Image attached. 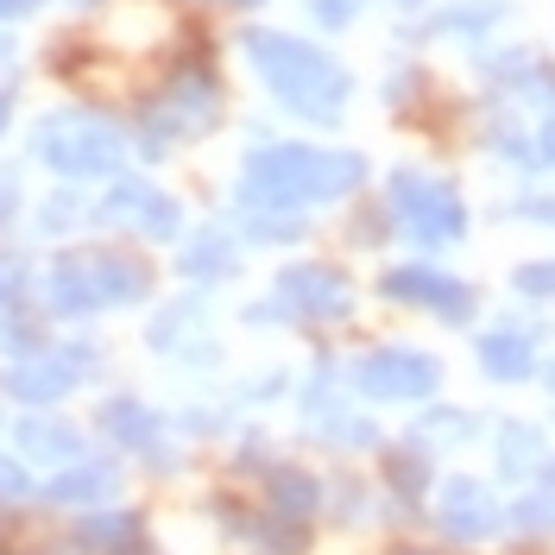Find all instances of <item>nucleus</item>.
I'll return each instance as SVG.
<instances>
[{
    "label": "nucleus",
    "instance_id": "1",
    "mask_svg": "<svg viewBox=\"0 0 555 555\" xmlns=\"http://www.w3.org/2000/svg\"><path fill=\"white\" fill-rule=\"evenodd\" d=\"M366 152L353 145H304V139H266L253 145L241 165V190L234 203H266V208H297V215H315V208L353 203L366 190Z\"/></svg>",
    "mask_w": 555,
    "mask_h": 555
},
{
    "label": "nucleus",
    "instance_id": "2",
    "mask_svg": "<svg viewBox=\"0 0 555 555\" xmlns=\"http://www.w3.org/2000/svg\"><path fill=\"white\" fill-rule=\"evenodd\" d=\"M241 51L253 76L266 82V95H272L284 114H297V120H310V127H341L347 107H353V69L335 57V51H322L315 38H297V33H278V26H246L241 33Z\"/></svg>",
    "mask_w": 555,
    "mask_h": 555
},
{
    "label": "nucleus",
    "instance_id": "3",
    "mask_svg": "<svg viewBox=\"0 0 555 555\" xmlns=\"http://www.w3.org/2000/svg\"><path fill=\"white\" fill-rule=\"evenodd\" d=\"M385 208H391L398 241L423 259H442L474 234V208L461 196V183L429 171V165H391L385 171Z\"/></svg>",
    "mask_w": 555,
    "mask_h": 555
},
{
    "label": "nucleus",
    "instance_id": "4",
    "mask_svg": "<svg viewBox=\"0 0 555 555\" xmlns=\"http://www.w3.org/2000/svg\"><path fill=\"white\" fill-rule=\"evenodd\" d=\"M133 152V133L102 114V107H51L33 127V158L44 171L69 177V183H89V177H120Z\"/></svg>",
    "mask_w": 555,
    "mask_h": 555
},
{
    "label": "nucleus",
    "instance_id": "5",
    "mask_svg": "<svg viewBox=\"0 0 555 555\" xmlns=\"http://www.w3.org/2000/svg\"><path fill=\"white\" fill-rule=\"evenodd\" d=\"M221 127V76L208 64H183L165 76V89L152 95V102L139 107V127H133V152L145 165H158L171 145L183 139H203Z\"/></svg>",
    "mask_w": 555,
    "mask_h": 555
},
{
    "label": "nucleus",
    "instance_id": "6",
    "mask_svg": "<svg viewBox=\"0 0 555 555\" xmlns=\"http://www.w3.org/2000/svg\"><path fill=\"white\" fill-rule=\"evenodd\" d=\"M89 379H102V347L95 341H44L38 353L0 366V398H13L20 411H44V404H64L69 391H82Z\"/></svg>",
    "mask_w": 555,
    "mask_h": 555
},
{
    "label": "nucleus",
    "instance_id": "7",
    "mask_svg": "<svg viewBox=\"0 0 555 555\" xmlns=\"http://www.w3.org/2000/svg\"><path fill=\"white\" fill-rule=\"evenodd\" d=\"M347 385L366 404H429L442 398V360L411 341H379L360 360H347Z\"/></svg>",
    "mask_w": 555,
    "mask_h": 555
},
{
    "label": "nucleus",
    "instance_id": "8",
    "mask_svg": "<svg viewBox=\"0 0 555 555\" xmlns=\"http://www.w3.org/2000/svg\"><path fill=\"white\" fill-rule=\"evenodd\" d=\"M379 297L391 310H416V315H436V322H449V328H467L474 315H480V291L467 284L461 272H449L442 259H398V266H385L379 272Z\"/></svg>",
    "mask_w": 555,
    "mask_h": 555
},
{
    "label": "nucleus",
    "instance_id": "9",
    "mask_svg": "<svg viewBox=\"0 0 555 555\" xmlns=\"http://www.w3.org/2000/svg\"><path fill=\"white\" fill-rule=\"evenodd\" d=\"M304 429L335 454H379L385 449V429L373 423L366 398H360V391L347 385V373H335V366H322V373L304 385Z\"/></svg>",
    "mask_w": 555,
    "mask_h": 555
},
{
    "label": "nucleus",
    "instance_id": "10",
    "mask_svg": "<svg viewBox=\"0 0 555 555\" xmlns=\"http://www.w3.org/2000/svg\"><path fill=\"white\" fill-rule=\"evenodd\" d=\"M272 291L291 304L297 328H347L360 315V284L335 259H291V266H278Z\"/></svg>",
    "mask_w": 555,
    "mask_h": 555
},
{
    "label": "nucleus",
    "instance_id": "11",
    "mask_svg": "<svg viewBox=\"0 0 555 555\" xmlns=\"http://www.w3.org/2000/svg\"><path fill=\"white\" fill-rule=\"evenodd\" d=\"M429 530L454 550H480L492 537H505V499L480 474H449L429 492Z\"/></svg>",
    "mask_w": 555,
    "mask_h": 555
},
{
    "label": "nucleus",
    "instance_id": "12",
    "mask_svg": "<svg viewBox=\"0 0 555 555\" xmlns=\"http://www.w3.org/2000/svg\"><path fill=\"white\" fill-rule=\"evenodd\" d=\"M474 76L486 82L492 102L518 107V114H550L555 107V57L537 44H480Z\"/></svg>",
    "mask_w": 555,
    "mask_h": 555
},
{
    "label": "nucleus",
    "instance_id": "13",
    "mask_svg": "<svg viewBox=\"0 0 555 555\" xmlns=\"http://www.w3.org/2000/svg\"><path fill=\"white\" fill-rule=\"evenodd\" d=\"M543 341H550L543 315H505L474 335V366L492 385H530L543 373Z\"/></svg>",
    "mask_w": 555,
    "mask_h": 555
},
{
    "label": "nucleus",
    "instance_id": "14",
    "mask_svg": "<svg viewBox=\"0 0 555 555\" xmlns=\"http://www.w3.org/2000/svg\"><path fill=\"white\" fill-rule=\"evenodd\" d=\"M38 499L51 512H95L120 499V461L114 454H76L64 467H51V480L38 486Z\"/></svg>",
    "mask_w": 555,
    "mask_h": 555
},
{
    "label": "nucleus",
    "instance_id": "15",
    "mask_svg": "<svg viewBox=\"0 0 555 555\" xmlns=\"http://www.w3.org/2000/svg\"><path fill=\"white\" fill-rule=\"evenodd\" d=\"M512 20V0H436V7H423L416 13L411 38H449V44H467V51H480L492 44V33Z\"/></svg>",
    "mask_w": 555,
    "mask_h": 555
},
{
    "label": "nucleus",
    "instance_id": "16",
    "mask_svg": "<svg viewBox=\"0 0 555 555\" xmlns=\"http://www.w3.org/2000/svg\"><path fill=\"white\" fill-rule=\"evenodd\" d=\"M38 310L51 322H89L102 315V291H95V272H89V253H57L44 272H38Z\"/></svg>",
    "mask_w": 555,
    "mask_h": 555
},
{
    "label": "nucleus",
    "instance_id": "17",
    "mask_svg": "<svg viewBox=\"0 0 555 555\" xmlns=\"http://www.w3.org/2000/svg\"><path fill=\"white\" fill-rule=\"evenodd\" d=\"M373 480H379V492L404 518H416V512H429V492H436V454L416 449L411 436L404 442H385L373 454Z\"/></svg>",
    "mask_w": 555,
    "mask_h": 555
},
{
    "label": "nucleus",
    "instance_id": "18",
    "mask_svg": "<svg viewBox=\"0 0 555 555\" xmlns=\"http://www.w3.org/2000/svg\"><path fill=\"white\" fill-rule=\"evenodd\" d=\"M208 310L203 297H177L165 310L152 315V328H145V341L158 347V353H171L177 366H208V360H221V341H208Z\"/></svg>",
    "mask_w": 555,
    "mask_h": 555
},
{
    "label": "nucleus",
    "instance_id": "19",
    "mask_svg": "<svg viewBox=\"0 0 555 555\" xmlns=\"http://www.w3.org/2000/svg\"><path fill=\"white\" fill-rule=\"evenodd\" d=\"M13 454H20L26 467H64L76 454H89V429L44 404V411L13 416Z\"/></svg>",
    "mask_w": 555,
    "mask_h": 555
},
{
    "label": "nucleus",
    "instance_id": "20",
    "mask_svg": "<svg viewBox=\"0 0 555 555\" xmlns=\"http://www.w3.org/2000/svg\"><path fill=\"white\" fill-rule=\"evenodd\" d=\"M259 505L266 512H284V518L322 524V512H328V480L315 467H304V461H272L259 474Z\"/></svg>",
    "mask_w": 555,
    "mask_h": 555
},
{
    "label": "nucleus",
    "instance_id": "21",
    "mask_svg": "<svg viewBox=\"0 0 555 555\" xmlns=\"http://www.w3.org/2000/svg\"><path fill=\"white\" fill-rule=\"evenodd\" d=\"M89 253V272H95V291H102V310H139L152 297V259H139L127 246H82Z\"/></svg>",
    "mask_w": 555,
    "mask_h": 555
},
{
    "label": "nucleus",
    "instance_id": "22",
    "mask_svg": "<svg viewBox=\"0 0 555 555\" xmlns=\"http://www.w3.org/2000/svg\"><path fill=\"white\" fill-rule=\"evenodd\" d=\"M550 436H543V423H530V416H499L492 423V467H499V480H518L530 486L543 467H550Z\"/></svg>",
    "mask_w": 555,
    "mask_h": 555
},
{
    "label": "nucleus",
    "instance_id": "23",
    "mask_svg": "<svg viewBox=\"0 0 555 555\" xmlns=\"http://www.w3.org/2000/svg\"><path fill=\"white\" fill-rule=\"evenodd\" d=\"M171 266H177L183 284H228V278L241 272V241H234L228 228H196V234L177 241Z\"/></svg>",
    "mask_w": 555,
    "mask_h": 555
},
{
    "label": "nucleus",
    "instance_id": "24",
    "mask_svg": "<svg viewBox=\"0 0 555 555\" xmlns=\"http://www.w3.org/2000/svg\"><path fill=\"white\" fill-rule=\"evenodd\" d=\"M95 429H102L120 454H152L165 442V411H152L133 391H120V398H107L102 411H95Z\"/></svg>",
    "mask_w": 555,
    "mask_h": 555
},
{
    "label": "nucleus",
    "instance_id": "25",
    "mask_svg": "<svg viewBox=\"0 0 555 555\" xmlns=\"http://www.w3.org/2000/svg\"><path fill=\"white\" fill-rule=\"evenodd\" d=\"M486 436V416L467 411V404H442V398H429L423 411L411 416V442L416 449H429L436 461L454 449H467V442H480Z\"/></svg>",
    "mask_w": 555,
    "mask_h": 555
},
{
    "label": "nucleus",
    "instance_id": "26",
    "mask_svg": "<svg viewBox=\"0 0 555 555\" xmlns=\"http://www.w3.org/2000/svg\"><path fill=\"white\" fill-rule=\"evenodd\" d=\"M480 145H486V158H499V165H512V171L537 177V145H530V120H524L518 107H505V102L486 107V120H480Z\"/></svg>",
    "mask_w": 555,
    "mask_h": 555
},
{
    "label": "nucleus",
    "instance_id": "27",
    "mask_svg": "<svg viewBox=\"0 0 555 555\" xmlns=\"http://www.w3.org/2000/svg\"><path fill=\"white\" fill-rule=\"evenodd\" d=\"M69 537L89 555H107L114 543H127V537H145V518H139L133 505H95V512H76Z\"/></svg>",
    "mask_w": 555,
    "mask_h": 555
},
{
    "label": "nucleus",
    "instance_id": "28",
    "mask_svg": "<svg viewBox=\"0 0 555 555\" xmlns=\"http://www.w3.org/2000/svg\"><path fill=\"white\" fill-rule=\"evenodd\" d=\"M505 537H518V543H555V492L543 480H530L518 499H505Z\"/></svg>",
    "mask_w": 555,
    "mask_h": 555
},
{
    "label": "nucleus",
    "instance_id": "29",
    "mask_svg": "<svg viewBox=\"0 0 555 555\" xmlns=\"http://www.w3.org/2000/svg\"><path fill=\"white\" fill-rule=\"evenodd\" d=\"M234 221L253 246H297L310 234V215L297 208H266V203H234Z\"/></svg>",
    "mask_w": 555,
    "mask_h": 555
},
{
    "label": "nucleus",
    "instance_id": "30",
    "mask_svg": "<svg viewBox=\"0 0 555 555\" xmlns=\"http://www.w3.org/2000/svg\"><path fill=\"white\" fill-rule=\"evenodd\" d=\"M246 543H259V555H310V543H315V524H304V518H284V512H266V505H253V524H246Z\"/></svg>",
    "mask_w": 555,
    "mask_h": 555
},
{
    "label": "nucleus",
    "instance_id": "31",
    "mask_svg": "<svg viewBox=\"0 0 555 555\" xmlns=\"http://www.w3.org/2000/svg\"><path fill=\"white\" fill-rule=\"evenodd\" d=\"M429 89H436V76H429L423 57H391V69H385V82H379V102L391 114H416V107L429 102Z\"/></svg>",
    "mask_w": 555,
    "mask_h": 555
},
{
    "label": "nucleus",
    "instance_id": "32",
    "mask_svg": "<svg viewBox=\"0 0 555 555\" xmlns=\"http://www.w3.org/2000/svg\"><path fill=\"white\" fill-rule=\"evenodd\" d=\"M379 499H385V492H373V486H366V474H353V467H347V474H335V480H328V512H322V518H335V524H373V518H379Z\"/></svg>",
    "mask_w": 555,
    "mask_h": 555
},
{
    "label": "nucleus",
    "instance_id": "33",
    "mask_svg": "<svg viewBox=\"0 0 555 555\" xmlns=\"http://www.w3.org/2000/svg\"><path fill=\"white\" fill-rule=\"evenodd\" d=\"M152 203V183H139V177H114L107 183V196L95 203V228H120V234H133L139 215Z\"/></svg>",
    "mask_w": 555,
    "mask_h": 555
},
{
    "label": "nucleus",
    "instance_id": "34",
    "mask_svg": "<svg viewBox=\"0 0 555 555\" xmlns=\"http://www.w3.org/2000/svg\"><path fill=\"white\" fill-rule=\"evenodd\" d=\"M44 322H51L44 310L7 304V310H0V353H7V360H26V353H38V347H44Z\"/></svg>",
    "mask_w": 555,
    "mask_h": 555
},
{
    "label": "nucleus",
    "instance_id": "35",
    "mask_svg": "<svg viewBox=\"0 0 555 555\" xmlns=\"http://www.w3.org/2000/svg\"><path fill=\"white\" fill-rule=\"evenodd\" d=\"M89 221H95V208L82 203L76 190H51V196L38 203V234H51V241H57V234H76V228H89Z\"/></svg>",
    "mask_w": 555,
    "mask_h": 555
},
{
    "label": "nucleus",
    "instance_id": "36",
    "mask_svg": "<svg viewBox=\"0 0 555 555\" xmlns=\"http://www.w3.org/2000/svg\"><path fill=\"white\" fill-rule=\"evenodd\" d=\"M347 241L360 246V253H385V246L398 241V228H391V208H385V196H379V203H360V208H353V221H347Z\"/></svg>",
    "mask_w": 555,
    "mask_h": 555
},
{
    "label": "nucleus",
    "instance_id": "37",
    "mask_svg": "<svg viewBox=\"0 0 555 555\" xmlns=\"http://www.w3.org/2000/svg\"><path fill=\"white\" fill-rule=\"evenodd\" d=\"M139 241H152V246H165V241H183V203L177 196H158L152 190V203H145V215H139V228H133Z\"/></svg>",
    "mask_w": 555,
    "mask_h": 555
},
{
    "label": "nucleus",
    "instance_id": "38",
    "mask_svg": "<svg viewBox=\"0 0 555 555\" xmlns=\"http://www.w3.org/2000/svg\"><path fill=\"white\" fill-rule=\"evenodd\" d=\"M512 291L524 304H555V259H524L512 266Z\"/></svg>",
    "mask_w": 555,
    "mask_h": 555
},
{
    "label": "nucleus",
    "instance_id": "39",
    "mask_svg": "<svg viewBox=\"0 0 555 555\" xmlns=\"http://www.w3.org/2000/svg\"><path fill=\"white\" fill-rule=\"evenodd\" d=\"M26 499H38L33 467H26L20 454H0V512H13V505H26Z\"/></svg>",
    "mask_w": 555,
    "mask_h": 555
},
{
    "label": "nucleus",
    "instance_id": "40",
    "mask_svg": "<svg viewBox=\"0 0 555 555\" xmlns=\"http://www.w3.org/2000/svg\"><path fill=\"white\" fill-rule=\"evenodd\" d=\"M366 7L373 0H310V20H315V33H347V26H360Z\"/></svg>",
    "mask_w": 555,
    "mask_h": 555
},
{
    "label": "nucleus",
    "instance_id": "41",
    "mask_svg": "<svg viewBox=\"0 0 555 555\" xmlns=\"http://www.w3.org/2000/svg\"><path fill=\"white\" fill-rule=\"evenodd\" d=\"M33 284H38V272L20 259V253H0V310H7V304H20Z\"/></svg>",
    "mask_w": 555,
    "mask_h": 555
},
{
    "label": "nucleus",
    "instance_id": "42",
    "mask_svg": "<svg viewBox=\"0 0 555 555\" xmlns=\"http://www.w3.org/2000/svg\"><path fill=\"white\" fill-rule=\"evenodd\" d=\"M241 322L246 328H297V315H291V304H284V297H253V304H246L241 310Z\"/></svg>",
    "mask_w": 555,
    "mask_h": 555
},
{
    "label": "nucleus",
    "instance_id": "43",
    "mask_svg": "<svg viewBox=\"0 0 555 555\" xmlns=\"http://www.w3.org/2000/svg\"><path fill=\"white\" fill-rule=\"evenodd\" d=\"M505 221H530V228H550L555 234V196H543V190L537 196H518V203L505 208Z\"/></svg>",
    "mask_w": 555,
    "mask_h": 555
},
{
    "label": "nucleus",
    "instance_id": "44",
    "mask_svg": "<svg viewBox=\"0 0 555 555\" xmlns=\"http://www.w3.org/2000/svg\"><path fill=\"white\" fill-rule=\"evenodd\" d=\"M530 145H537V171H555V107L530 114Z\"/></svg>",
    "mask_w": 555,
    "mask_h": 555
},
{
    "label": "nucleus",
    "instance_id": "45",
    "mask_svg": "<svg viewBox=\"0 0 555 555\" xmlns=\"http://www.w3.org/2000/svg\"><path fill=\"white\" fill-rule=\"evenodd\" d=\"M20 203H26L20 177H13V165H0V228H13V215H20Z\"/></svg>",
    "mask_w": 555,
    "mask_h": 555
},
{
    "label": "nucleus",
    "instance_id": "46",
    "mask_svg": "<svg viewBox=\"0 0 555 555\" xmlns=\"http://www.w3.org/2000/svg\"><path fill=\"white\" fill-rule=\"evenodd\" d=\"M385 555H467V550H454V543H416V537H404V543H391Z\"/></svg>",
    "mask_w": 555,
    "mask_h": 555
},
{
    "label": "nucleus",
    "instance_id": "47",
    "mask_svg": "<svg viewBox=\"0 0 555 555\" xmlns=\"http://www.w3.org/2000/svg\"><path fill=\"white\" fill-rule=\"evenodd\" d=\"M44 0H0V20H33Z\"/></svg>",
    "mask_w": 555,
    "mask_h": 555
},
{
    "label": "nucleus",
    "instance_id": "48",
    "mask_svg": "<svg viewBox=\"0 0 555 555\" xmlns=\"http://www.w3.org/2000/svg\"><path fill=\"white\" fill-rule=\"evenodd\" d=\"M107 555H158V550H152V537H127V543H114Z\"/></svg>",
    "mask_w": 555,
    "mask_h": 555
},
{
    "label": "nucleus",
    "instance_id": "49",
    "mask_svg": "<svg viewBox=\"0 0 555 555\" xmlns=\"http://www.w3.org/2000/svg\"><path fill=\"white\" fill-rule=\"evenodd\" d=\"M7 127H13V89L0 82V133H7Z\"/></svg>",
    "mask_w": 555,
    "mask_h": 555
},
{
    "label": "nucleus",
    "instance_id": "50",
    "mask_svg": "<svg viewBox=\"0 0 555 555\" xmlns=\"http://www.w3.org/2000/svg\"><path fill=\"white\" fill-rule=\"evenodd\" d=\"M537 379H543V391H550V398H555V353H550V360H543V373H537Z\"/></svg>",
    "mask_w": 555,
    "mask_h": 555
},
{
    "label": "nucleus",
    "instance_id": "51",
    "mask_svg": "<svg viewBox=\"0 0 555 555\" xmlns=\"http://www.w3.org/2000/svg\"><path fill=\"white\" fill-rule=\"evenodd\" d=\"M391 7H398V13H411V20H416V13H423V7H436V0H391Z\"/></svg>",
    "mask_w": 555,
    "mask_h": 555
},
{
    "label": "nucleus",
    "instance_id": "52",
    "mask_svg": "<svg viewBox=\"0 0 555 555\" xmlns=\"http://www.w3.org/2000/svg\"><path fill=\"white\" fill-rule=\"evenodd\" d=\"M537 480H543V486H550V492H555V454H550V467H543V474H537Z\"/></svg>",
    "mask_w": 555,
    "mask_h": 555
},
{
    "label": "nucleus",
    "instance_id": "53",
    "mask_svg": "<svg viewBox=\"0 0 555 555\" xmlns=\"http://www.w3.org/2000/svg\"><path fill=\"white\" fill-rule=\"evenodd\" d=\"M0 555H26V550H13V543H0Z\"/></svg>",
    "mask_w": 555,
    "mask_h": 555
},
{
    "label": "nucleus",
    "instance_id": "54",
    "mask_svg": "<svg viewBox=\"0 0 555 555\" xmlns=\"http://www.w3.org/2000/svg\"><path fill=\"white\" fill-rule=\"evenodd\" d=\"M69 7H102V0H69Z\"/></svg>",
    "mask_w": 555,
    "mask_h": 555
},
{
    "label": "nucleus",
    "instance_id": "55",
    "mask_svg": "<svg viewBox=\"0 0 555 555\" xmlns=\"http://www.w3.org/2000/svg\"><path fill=\"white\" fill-rule=\"evenodd\" d=\"M0 64H7V38H0Z\"/></svg>",
    "mask_w": 555,
    "mask_h": 555
}]
</instances>
